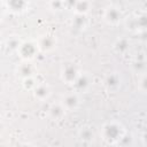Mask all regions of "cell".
<instances>
[{
    "mask_svg": "<svg viewBox=\"0 0 147 147\" xmlns=\"http://www.w3.org/2000/svg\"><path fill=\"white\" fill-rule=\"evenodd\" d=\"M124 134L125 131L118 122H108L102 126V137L108 144H118Z\"/></svg>",
    "mask_w": 147,
    "mask_h": 147,
    "instance_id": "6da1fadb",
    "label": "cell"
},
{
    "mask_svg": "<svg viewBox=\"0 0 147 147\" xmlns=\"http://www.w3.org/2000/svg\"><path fill=\"white\" fill-rule=\"evenodd\" d=\"M79 75H80V72L75 63H72V62L63 63V65L61 68V76L65 83L74 84L77 80V78L79 77Z\"/></svg>",
    "mask_w": 147,
    "mask_h": 147,
    "instance_id": "7a4b0ae2",
    "label": "cell"
},
{
    "mask_svg": "<svg viewBox=\"0 0 147 147\" xmlns=\"http://www.w3.org/2000/svg\"><path fill=\"white\" fill-rule=\"evenodd\" d=\"M39 47H38V44L37 42H33V41H24L22 42L21 47L18 48V53L21 55V57L25 61L28 60H31L38 52Z\"/></svg>",
    "mask_w": 147,
    "mask_h": 147,
    "instance_id": "3957f363",
    "label": "cell"
},
{
    "mask_svg": "<svg viewBox=\"0 0 147 147\" xmlns=\"http://www.w3.org/2000/svg\"><path fill=\"white\" fill-rule=\"evenodd\" d=\"M61 103L65 108V110H75L79 106L80 99H79L77 92H71V93L63 95Z\"/></svg>",
    "mask_w": 147,
    "mask_h": 147,
    "instance_id": "277c9868",
    "label": "cell"
},
{
    "mask_svg": "<svg viewBox=\"0 0 147 147\" xmlns=\"http://www.w3.org/2000/svg\"><path fill=\"white\" fill-rule=\"evenodd\" d=\"M105 86L108 91H111V92H115L121 86V77L116 72H111L109 74L106 78H105Z\"/></svg>",
    "mask_w": 147,
    "mask_h": 147,
    "instance_id": "5b68a950",
    "label": "cell"
},
{
    "mask_svg": "<svg viewBox=\"0 0 147 147\" xmlns=\"http://www.w3.org/2000/svg\"><path fill=\"white\" fill-rule=\"evenodd\" d=\"M38 47L42 52H49L52 51L56 45V39L52 36H44L38 40Z\"/></svg>",
    "mask_w": 147,
    "mask_h": 147,
    "instance_id": "8992f818",
    "label": "cell"
},
{
    "mask_svg": "<svg viewBox=\"0 0 147 147\" xmlns=\"http://www.w3.org/2000/svg\"><path fill=\"white\" fill-rule=\"evenodd\" d=\"M72 85L76 88V92H78V91H80V92L86 91L90 87V85H91V77L87 74H83L82 72L79 75V77L77 78V80Z\"/></svg>",
    "mask_w": 147,
    "mask_h": 147,
    "instance_id": "52a82bcc",
    "label": "cell"
},
{
    "mask_svg": "<svg viewBox=\"0 0 147 147\" xmlns=\"http://www.w3.org/2000/svg\"><path fill=\"white\" fill-rule=\"evenodd\" d=\"M34 67L33 64H31L29 61H25L23 63L20 64V67L17 68V72L18 75L25 79V78H30V77H33V74H34Z\"/></svg>",
    "mask_w": 147,
    "mask_h": 147,
    "instance_id": "ba28073f",
    "label": "cell"
},
{
    "mask_svg": "<svg viewBox=\"0 0 147 147\" xmlns=\"http://www.w3.org/2000/svg\"><path fill=\"white\" fill-rule=\"evenodd\" d=\"M122 17V14L119 11L118 8H115V7H110L108 8L106 11H105V20L110 23V24H116L119 22Z\"/></svg>",
    "mask_w": 147,
    "mask_h": 147,
    "instance_id": "9c48e42d",
    "label": "cell"
},
{
    "mask_svg": "<svg viewBox=\"0 0 147 147\" xmlns=\"http://www.w3.org/2000/svg\"><path fill=\"white\" fill-rule=\"evenodd\" d=\"M49 116L54 119H61L65 114V108L62 106V103H53L48 109Z\"/></svg>",
    "mask_w": 147,
    "mask_h": 147,
    "instance_id": "30bf717a",
    "label": "cell"
},
{
    "mask_svg": "<svg viewBox=\"0 0 147 147\" xmlns=\"http://www.w3.org/2000/svg\"><path fill=\"white\" fill-rule=\"evenodd\" d=\"M33 92H34L36 98H38L40 100H45V99H47L49 96L51 88H49V86L47 84H38L37 87L33 90Z\"/></svg>",
    "mask_w": 147,
    "mask_h": 147,
    "instance_id": "8fae6325",
    "label": "cell"
},
{
    "mask_svg": "<svg viewBox=\"0 0 147 147\" xmlns=\"http://www.w3.org/2000/svg\"><path fill=\"white\" fill-rule=\"evenodd\" d=\"M78 136H79V139H80L82 141H85V142H90V141H92V140L94 139V132H93V130H92L91 127H88V126L82 127V129L79 130Z\"/></svg>",
    "mask_w": 147,
    "mask_h": 147,
    "instance_id": "7c38bea8",
    "label": "cell"
},
{
    "mask_svg": "<svg viewBox=\"0 0 147 147\" xmlns=\"http://www.w3.org/2000/svg\"><path fill=\"white\" fill-rule=\"evenodd\" d=\"M114 47H115V49H116L117 52L124 53V52H126V51L129 49V41H127L126 39H124V38L117 39V41L115 42Z\"/></svg>",
    "mask_w": 147,
    "mask_h": 147,
    "instance_id": "4fadbf2b",
    "label": "cell"
},
{
    "mask_svg": "<svg viewBox=\"0 0 147 147\" xmlns=\"http://www.w3.org/2000/svg\"><path fill=\"white\" fill-rule=\"evenodd\" d=\"M21 45H22V41L17 37H15V36L14 37H9L7 39V47L10 48V49H17L18 51Z\"/></svg>",
    "mask_w": 147,
    "mask_h": 147,
    "instance_id": "5bb4252c",
    "label": "cell"
},
{
    "mask_svg": "<svg viewBox=\"0 0 147 147\" xmlns=\"http://www.w3.org/2000/svg\"><path fill=\"white\" fill-rule=\"evenodd\" d=\"M117 145H118L119 147H132V145H133V138H132V136L125 133V134L122 137V139L118 141Z\"/></svg>",
    "mask_w": 147,
    "mask_h": 147,
    "instance_id": "9a60e30c",
    "label": "cell"
},
{
    "mask_svg": "<svg viewBox=\"0 0 147 147\" xmlns=\"http://www.w3.org/2000/svg\"><path fill=\"white\" fill-rule=\"evenodd\" d=\"M76 11L79 14V15H83L85 14L87 10H88V6L90 3L88 2H76Z\"/></svg>",
    "mask_w": 147,
    "mask_h": 147,
    "instance_id": "2e32d148",
    "label": "cell"
},
{
    "mask_svg": "<svg viewBox=\"0 0 147 147\" xmlns=\"http://www.w3.org/2000/svg\"><path fill=\"white\" fill-rule=\"evenodd\" d=\"M23 85H24V87L28 88V90H34V88L37 87L38 83H36V80H34L33 77H30V78L23 79Z\"/></svg>",
    "mask_w": 147,
    "mask_h": 147,
    "instance_id": "e0dca14e",
    "label": "cell"
},
{
    "mask_svg": "<svg viewBox=\"0 0 147 147\" xmlns=\"http://www.w3.org/2000/svg\"><path fill=\"white\" fill-rule=\"evenodd\" d=\"M133 68L136 69V71L138 72H141L146 69V62L142 61V60H137L134 63H133Z\"/></svg>",
    "mask_w": 147,
    "mask_h": 147,
    "instance_id": "ac0fdd59",
    "label": "cell"
},
{
    "mask_svg": "<svg viewBox=\"0 0 147 147\" xmlns=\"http://www.w3.org/2000/svg\"><path fill=\"white\" fill-rule=\"evenodd\" d=\"M139 87H140L141 91H144V92L147 93V75H145V76L141 77V79L139 82Z\"/></svg>",
    "mask_w": 147,
    "mask_h": 147,
    "instance_id": "d6986e66",
    "label": "cell"
},
{
    "mask_svg": "<svg viewBox=\"0 0 147 147\" xmlns=\"http://www.w3.org/2000/svg\"><path fill=\"white\" fill-rule=\"evenodd\" d=\"M21 147H31V146H29V145H23V146H21Z\"/></svg>",
    "mask_w": 147,
    "mask_h": 147,
    "instance_id": "ffe728a7",
    "label": "cell"
}]
</instances>
